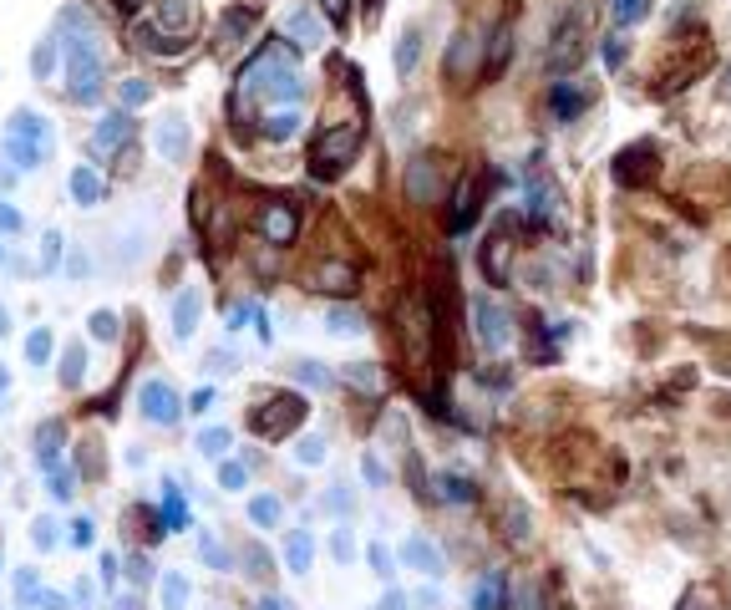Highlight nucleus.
<instances>
[{"label": "nucleus", "mask_w": 731, "mask_h": 610, "mask_svg": "<svg viewBox=\"0 0 731 610\" xmlns=\"http://www.w3.org/2000/svg\"><path fill=\"white\" fill-rule=\"evenodd\" d=\"M244 92H249V97H270V102H295L300 97L295 62H290L280 46H265V52L249 62V72H244Z\"/></svg>", "instance_id": "obj_1"}, {"label": "nucleus", "mask_w": 731, "mask_h": 610, "mask_svg": "<svg viewBox=\"0 0 731 610\" xmlns=\"http://www.w3.org/2000/svg\"><path fill=\"white\" fill-rule=\"evenodd\" d=\"M361 138H366L361 122H335V128H325L321 143H315V153H310L315 179H335V173H346L351 163H356V153H361Z\"/></svg>", "instance_id": "obj_2"}, {"label": "nucleus", "mask_w": 731, "mask_h": 610, "mask_svg": "<svg viewBox=\"0 0 731 610\" xmlns=\"http://www.w3.org/2000/svg\"><path fill=\"white\" fill-rule=\"evenodd\" d=\"M300 422H305V402H300V397H270V402L255 407V417H249V428H255L259 438H284V432H295Z\"/></svg>", "instance_id": "obj_3"}, {"label": "nucleus", "mask_w": 731, "mask_h": 610, "mask_svg": "<svg viewBox=\"0 0 731 610\" xmlns=\"http://www.w3.org/2000/svg\"><path fill=\"white\" fill-rule=\"evenodd\" d=\"M655 163H660V153H655V143H630L615 153V163H610V173H615L620 189H640V183L655 179Z\"/></svg>", "instance_id": "obj_4"}, {"label": "nucleus", "mask_w": 731, "mask_h": 610, "mask_svg": "<svg viewBox=\"0 0 731 610\" xmlns=\"http://www.w3.org/2000/svg\"><path fill=\"white\" fill-rule=\"evenodd\" d=\"M473 325H477V341H483V351H508V341H514V331H508V311H503L498 300L477 295L473 300Z\"/></svg>", "instance_id": "obj_5"}, {"label": "nucleus", "mask_w": 731, "mask_h": 610, "mask_svg": "<svg viewBox=\"0 0 731 610\" xmlns=\"http://www.w3.org/2000/svg\"><path fill=\"white\" fill-rule=\"evenodd\" d=\"M514 214H503L498 219V234L483 245V270L493 286H508V275H514V239H508V229H514Z\"/></svg>", "instance_id": "obj_6"}, {"label": "nucleus", "mask_w": 731, "mask_h": 610, "mask_svg": "<svg viewBox=\"0 0 731 610\" xmlns=\"http://www.w3.org/2000/svg\"><path fill=\"white\" fill-rule=\"evenodd\" d=\"M590 102H594L590 82H553V92H549V112L559 117V122H574Z\"/></svg>", "instance_id": "obj_7"}, {"label": "nucleus", "mask_w": 731, "mask_h": 610, "mask_svg": "<svg viewBox=\"0 0 731 610\" xmlns=\"http://www.w3.org/2000/svg\"><path fill=\"white\" fill-rule=\"evenodd\" d=\"M295 229H300V219H295V208H290V204H280V198H274V204L259 208V234H265L270 245H290V239H295Z\"/></svg>", "instance_id": "obj_8"}, {"label": "nucleus", "mask_w": 731, "mask_h": 610, "mask_svg": "<svg viewBox=\"0 0 731 610\" xmlns=\"http://www.w3.org/2000/svg\"><path fill=\"white\" fill-rule=\"evenodd\" d=\"M579 56H584V26H579V15H574V21H569V26H559V36H553L549 72H564V66H579Z\"/></svg>", "instance_id": "obj_9"}, {"label": "nucleus", "mask_w": 731, "mask_h": 610, "mask_svg": "<svg viewBox=\"0 0 731 610\" xmlns=\"http://www.w3.org/2000/svg\"><path fill=\"white\" fill-rule=\"evenodd\" d=\"M553 214H559V183L539 173V179L528 183V219H534V224H549Z\"/></svg>", "instance_id": "obj_10"}, {"label": "nucleus", "mask_w": 731, "mask_h": 610, "mask_svg": "<svg viewBox=\"0 0 731 610\" xmlns=\"http://www.w3.org/2000/svg\"><path fill=\"white\" fill-rule=\"evenodd\" d=\"M142 412H148V422H173V417H178V397H173V387L148 382V387H142Z\"/></svg>", "instance_id": "obj_11"}, {"label": "nucleus", "mask_w": 731, "mask_h": 610, "mask_svg": "<svg viewBox=\"0 0 731 610\" xmlns=\"http://www.w3.org/2000/svg\"><path fill=\"white\" fill-rule=\"evenodd\" d=\"M477 194H483V179H477V173H467V179H462V189H457V208H452V229H467V224L477 219Z\"/></svg>", "instance_id": "obj_12"}, {"label": "nucleus", "mask_w": 731, "mask_h": 610, "mask_svg": "<svg viewBox=\"0 0 731 610\" xmlns=\"http://www.w3.org/2000/svg\"><path fill=\"white\" fill-rule=\"evenodd\" d=\"M193 0H163L158 5V36H168V31H188L193 26Z\"/></svg>", "instance_id": "obj_13"}, {"label": "nucleus", "mask_w": 731, "mask_h": 610, "mask_svg": "<svg viewBox=\"0 0 731 610\" xmlns=\"http://www.w3.org/2000/svg\"><path fill=\"white\" fill-rule=\"evenodd\" d=\"M680 610H731V605H726V595H721V585L696 580L691 590L680 595Z\"/></svg>", "instance_id": "obj_14"}, {"label": "nucleus", "mask_w": 731, "mask_h": 610, "mask_svg": "<svg viewBox=\"0 0 731 610\" xmlns=\"http://www.w3.org/2000/svg\"><path fill=\"white\" fill-rule=\"evenodd\" d=\"M158 153H163V158H183V153H188V128H183V117L158 122Z\"/></svg>", "instance_id": "obj_15"}, {"label": "nucleus", "mask_w": 731, "mask_h": 610, "mask_svg": "<svg viewBox=\"0 0 731 610\" xmlns=\"http://www.w3.org/2000/svg\"><path fill=\"white\" fill-rule=\"evenodd\" d=\"M315 290L351 295V290H356V270H351V265H321V270H315Z\"/></svg>", "instance_id": "obj_16"}, {"label": "nucleus", "mask_w": 731, "mask_h": 610, "mask_svg": "<svg viewBox=\"0 0 731 610\" xmlns=\"http://www.w3.org/2000/svg\"><path fill=\"white\" fill-rule=\"evenodd\" d=\"M401 555H407V565H417V570L422 575H442V555H437L432 545H427V539H407V549H401Z\"/></svg>", "instance_id": "obj_17"}, {"label": "nucleus", "mask_w": 731, "mask_h": 610, "mask_svg": "<svg viewBox=\"0 0 731 610\" xmlns=\"http://www.w3.org/2000/svg\"><path fill=\"white\" fill-rule=\"evenodd\" d=\"M473 610H503V575H483L473 585Z\"/></svg>", "instance_id": "obj_18"}, {"label": "nucleus", "mask_w": 731, "mask_h": 610, "mask_svg": "<svg viewBox=\"0 0 731 610\" xmlns=\"http://www.w3.org/2000/svg\"><path fill=\"white\" fill-rule=\"evenodd\" d=\"M473 56H477V36L467 31V36H457V46H452V56H447V72H452V77H462V72L473 66Z\"/></svg>", "instance_id": "obj_19"}, {"label": "nucleus", "mask_w": 731, "mask_h": 610, "mask_svg": "<svg viewBox=\"0 0 731 610\" xmlns=\"http://www.w3.org/2000/svg\"><path fill=\"white\" fill-rule=\"evenodd\" d=\"M193 321H198V290H183V295H178V311H173V331H178V336H188Z\"/></svg>", "instance_id": "obj_20"}, {"label": "nucleus", "mask_w": 731, "mask_h": 610, "mask_svg": "<svg viewBox=\"0 0 731 610\" xmlns=\"http://www.w3.org/2000/svg\"><path fill=\"white\" fill-rule=\"evenodd\" d=\"M610 15H615L620 26H635L650 15V0H610Z\"/></svg>", "instance_id": "obj_21"}, {"label": "nucleus", "mask_w": 731, "mask_h": 610, "mask_svg": "<svg viewBox=\"0 0 731 610\" xmlns=\"http://www.w3.org/2000/svg\"><path fill=\"white\" fill-rule=\"evenodd\" d=\"M284 555H290V570H310V555H315V545H310V534H290V545H284Z\"/></svg>", "instance_id": "obj_22"}, {"label": "nucleus", "mask_w": 731, "mask_h": 610, "mask_svg": "<svg viewBox=\"0 0 731 610\" xmlns=\"http://www.w3.org/2000/svg\"><path fill=\"white\" fill-rule=\"evenodd\" d=\"M284 31H290L300 46H321V31H315V21H310V15H290V21H284Z\"/></svg>", "instance_id": "obj_23"}, {"label": "nucleus", "mask_w": 731, "mask_h": 610, "mask_svg": "<svg viewBox=\"0 0 731 610\" xmlns=\"http://www.w3.org/2000/svg\"><path fill=\"white\" fill-rule=\"evenodd\" d=\"M417 56H422V36H417V31H407V36H401V46H397V72H411V66H417Z\"/></svg>", "instance_id": "obj_24"}, {"label": "nucleus", "mask_w": 731, "mask_h": 610, "mask_svg": "<svg viewBox=\"0 0 731 610\" xmlns=\"http://www.w3.org/2000/svg\"><path fill=\"white\" fill-rule=\"evenodd\" d=\"M265 132H270V138H295V132H300V112H270Z\"/></svg>", "instance_id": "obj_25"}, {"label": "nucleus", "mask_w": 731, "mask_h": 610, "mask_svg": "<svg viewBox=\"0 0 731 610\" xmlns=\"http://www.w3.org/2000/svg\"><path fill=\"white\" fill-rule=\"evenodd\" d=\"M249 31H255V11H229V15H224V41L249 36Z\"/></svg>", "instance_id": "obj_26"}, {"label": "nucleus", "mask_w": 731, "mask_h": 610, "mask_svg": "<svg viewBox=\"0 0 731 610\" xmlns=\"http://www.w3.org/2000/svg\"><path fill=\"white\" fill-rule=\"evenodd\" d=\"M128 117H107V128L97 132V148H112V143H128Z\"/></svg>", "instance_id": "obj_27"}, {"label": "nucleus", "mask_w": 731, "mask_h": 610, "mask_svg": "<svg viewBox=\"0 0 731 610\" xmlns=\"http://www.w3.org/2000/svg\"><path fill=\"white\" fill-rule=\"evenodd\" d=\"M528 514H524V504H508V539H514V545H528Z\"/></svg>", "instance_id": "obj_28"}, {"label": "nucleus", "mask_w": 731, "mask_h": 610, "mask_svg": "<svg viewBox=\"0 0 731 610\" xmlns=\"http://www.w3.org/2000/svg\"><path fill=\"white\" fill-rule=\"evenodd\" d=\"M249 514H255V524H265V529H270V524H280V499H255V504H249Z\"/></svg>", "instance_id": "obj_29"}, {"label": "nucleus", "mask_w": 731, "mask_h": 610, "mask_svg": "<svg viewBox=\"0 0 731 610\" xmlns=\"http://www.w3.org/2000/svg\"><path fill=\"white\" fill-rule=\"evenodd\" d=\"M442 494H447L452 504H473V499H477V489H473L467 479H442Z\"/></svg>", "instance_id": "obj_30"}, {"label": "nucleus", "mask_w": 731, "mask_h": 610, "mask_svg": "<svg viewBox=\"0 0 731 610\" xmlns=\"http://www.w3.org/2000/svg\"><path fill=\"white\" fill-rule=\"evenodd\" d=\"M604 66H625V36H604Z\"/></svg>", "instance_id": "obj_31"}, {"label": "nucleus", "mask_w": 731, "mask_h": 610, "mask_svg": "<svg viewBox=\"0 0 731 610\" xmlns=\"http://www.w3.org/2000/svg\"><path fill=\"white\" fill-rule=\"evenodd\" d=\"M198 448H204V453H224V448H229V432H224V428H208L204 438H198Z\"/></svg>", "instance_id": "obj_32"}, {"label": "nucleus", "mask_w": 731, "mask_h": 610, "mask_svg": "<svg viewBox=\"0 0 731 610\" xmlns=\"http://www.w3.org/2000/svg\"><path fill=\"white\" fill-rule=\"evenodd\" d=\"M218 479H224V489H244V483H249V468H244V463H224Z\"/></svg>", "instance_id": "obj_33"}, {"label": "nucleus", "mask_w": 731, "mask_h": 610, "mask_svg": "<svg viewBox=\"0 0 731 610\" xmlns=\"http://www.w3.org/2000/svg\"><path fill=\"white\" fill-rule=\"evenodd\" d=\"M72 189H77V198H97V194H102V183L91 179V173H87V169H82V173H77V179H72Z\"/></svg>", "instance_id": "obj_34"}, {"label": "nucleus", "mask_w": 731, "mask_h": 610, "mask_svg": "<svg viewBox=\"0 0 731 610\" xmlns=\"http://www.w3.org/2000/svg\"><path fill=\"white\" fill-rule=\"evenodd\" d=\"M376 382H381V377H376V366H351V387H366V392H371Z\"/></svg>", "instance_id": "obj_35"}, {"label": "nucleus", "mask_w": 731, "mask_h": 610, "mask_svg": "<svg viewBox=\"0 0 731 610\" xmlns=\"http://www.w3.org/2000/svg\"><path fill=\"white\" fill-rule=\"evenodd\" d=\"M331 331H341V336H351V331H361V321H356V315H351V311H335V315H331Z\"/></svg>", "instance_id": "obj_36"}, {"label": "nucleus", "mask_w": 731, "mask_h": 610, "mask_svg": "<svg viewBox=\"0 0 731 610\" xmlns=\"http://www.w3.org/2000/svg\"><path fill=\"white\" fill-rule=\"evenodd\" d=\"M300 382H310V387H325L331 377H325V372H321L315 362H300Z\"/></svg>", "instance_id": "obj_37"}, {"label": "nucleus", "mask_w": 731, "mask_h": 610, "mask_svg": "<svg viewBox=\"0 0 731 610\" xmlns=\"http://www.w3.org/2000/svg\"><path fill=\"white\" fill-rule=\"evenodd\" d=\"M300 458H305V463H321V458H325V442L321 438H305V442H300Z\"/></svg>", "instance_id": "obj_38"}, {"label": "nucleus", "mask_w": 731, "mask_h": 610, "mask_svg": "<svg viewBox=\"0 0 731 610\" xmlns=\"http://www.w3.org/2000/svg\"><path fill=\"white\" fill-rule=\"evenodd\" d=\"M518 605H524V610H539V585H518Z\"/></svg>", "instance_id": "obj_39"}, {"label": "nucleus", "mask_w": 731, "mask_h": 610, "mask_svg": "<svg viewBox=\"0 0 731 610\" xmlns=\"http://www.w3.org/2000/svg\"><path fill=\"white\" fill-rule=\"evenodd\" d=\"M321 11L331 15L335 26H346V0H321Z\"/></svg>", "instance_id": "obj_40"}, {"label": "nucleus", "mask_w": 731, "mask_h": 610, "mask_svg": "<svg viewBox=\"0 0 731 610\" xmlns=\"http://www.w3.org/2000/svg\"><path fill=\"white\" fill-rule=\"evenodd\" d=\"M91 331H97V336H102V341H112V336H117V321H112V315L102 311V315H97V321H91Z\"/></svg>", "instance_id": "obj_41"}, {"label": "nucleus", "mask_w": 731, "mask_h": 610, "mask_svg": "<svg viewBox=\"0 0 731 610\" xmlns=\"http://www.w3.org/2000/svg\"><path fill=\"white\" fill-rule=\"evenodd\" d=\"M371 565H376V575H391V555L381 545H371Z\"/></svg>", "instance_id": "obj_42"}, {"label": "nucleus", "mask_w": 731, "mask_h": 610, "mask_svg": "<svg viewBox=\"0 0 731 610\" xmlns=\"http://www.w3.org/2000/svg\"><path fill=\"white\" fill-rule=\"evenodd\" d=\"M361 468H366V479H371V483H386V468L376 463V458H366V463H361Z\"/></svg>", "instance_id": "obj_43"}, {"label": "nucleus", "mask_w": 731, "mask_h": 610, "mask_svg": "<svg viewBox=\"0 0 731 610\" xmlns=\"http://www.w3.org/2000/svg\"><path fill=\"white\" fill-rule=\"evenodd\" d=\"M122 97H128V102H142V97H148V87H142V82H128V87H122Z\"/></svg>", "instance_id": "obj_44"}, {"label": "nucleus", "mask_w": 731, "mask_h": 610, "mask_svg": "<svg viewBox=\"0 0 731 610\" xmlns=\"http://www.w3.org/2000/svg\"><path fill=\"white\" fill-rule=\"evenodd\" d=\"M77 372H82V351H72L66 356V382H77Z\"/></svg>", "instance_id": "obj_45"}, {"label": "nucleus", "mask_w": 731, "mask_h": 610, "mask_svg": "<svg viewBox=\"0 0 731 610\" xmlns=\"http://www.w3.org/2000/svg\"><path fill=\"white\" fill-rule=\"evenodd\" d=\"M381 610H407V595H386V605Z\"/></svg>", "instance_id": "obj_46"}, {"label": "nucleus", "mask_w": 731, "mask_h": 610, "mask_svg": "<svg viewBox=\"0 0 731 610\" xmlns=\"http://www.w3.org/2000/svg\"><path fill=\"white\" fill-rule=\"evenodd\" d=\"M142 0H117V11H138Z\"/></svg>", "instance_id": "obj_47"}, {"label": "nucleus", "mask_w": 731, "mask_h": 610, "mask_svg": "<svg viewBox=\"0 0 731 610\" xmlns=\"http://www.w3.org/2000/svg\"><path fill=\"white\" fill-rule=\"evenodd\" d=\"M259 610H284V605H280V600H265V605H259Z\"/></svg>", "instance_id": "obj_48"}, {"label": "nucleus", "mask_w": 731, "mask_h": 610, "mask_svg": "<svg viewBox=\"0 0 731 610\" xmlns=\"http://www.w3.org/2000/svg\"><path fill=\"white\" fill-rule=\"evenodd\" d=\"M726 97H731V72H726Z\"/></svg>", "instance_id": "obj_49"}]
</instances>
